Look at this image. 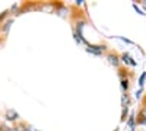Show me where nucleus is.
<instances>
[{"label":"nucleus","mask_w":146,"mask_h":131,"mask_svg":"<svg viewBox=\"0 0 146 131\" xmlns=\"http://www.w3.org/2000/svg\"><path fill=\"white\" fill-rule=\"evenodd\" d=\"M140 95H142V88H140V90L136 92V98H140Z\"/></svg>","instance_id":"obj_11"},{"label":"nucleus","mask_w":146,"mask_h":131,"mask_svg":"<svg viewBox=\"0 0 146 131\" xmlns=\"http://www.w3.org/2000/svg\"><path fill=\"white\" fill-rule=\"evenodd\" d=\"M104 50H105L104 45H91V44L86 45V51L91 54H95V55H101L104 53Z\"/></svg>","instance_id":"obj_1"},{"label":"nucleus","mask_w":146,"mask_h":131,"mask_svg":"<svg viewBox=\"0 0 146 131\" xmlns=\"http://www.w3.org/2000/svg\"><path fill=\"white\" fill-rule=\"evenodd\" d=\"M142 6L145 7V10H146V2H142Z\"/></svg>","instance_id":"obj_13"},{"label":"nucleus","mask_w":146,"mask_h":131,"mask_svg":"<svg viewBox=\"0 0 146 131\" xmlns=\"http://www.w3.org/2000/svg\"><path fill=\"white\" fill-rule=\"evenodd\" d=\"M120 60H123V61H124L126 64H129V63H130L131 66H136V61H133V60H131V57H130V55H129L127 53H124V54H121V57H120Z\"/></svg>","instance_id":"obj_3"},{"label":"nucleus","mask_w":146,"mask_h":131,"mask_svg":"<svg viewBox=\"0 0 146 131\" xmlns=\"http://www.w3.org/2000/svg\"><path fill=\"white\" fill-rule=\"evenodd\" d=\"M121 89H123L124 92L129 89V80H126V79H123V80H121Z\"/></svg>","instance_id":"obj_5"},{"label":"nucleus","mask_w":146,"mask_h":131,"mask_svg":"<svg viewBox=\"0 0 146 131\" xmlns=\"http://www.w3.org/2000/svg\"><path fill=\"white\" fill-rule=\"evenodd\" d=\"M10 25H12V20H9V22H6V23H5V25L2 26V31H3V32H7V31H9V28H10Z\"/></svg>","instance_id":"obj_7"},{"label":"nucleus","mask_w":146,"mask_h":131,"mask_svg":"<svg viewBox=\"0 0 146 131\" xmlns=\"http://www.w3.org/2000/svg\"><path fill=\"white\" fill-rule=\"evenodd\" d=\"M133 7H135V9H136V10L139 12V13H140V15H145V12H143V10H142V9H140V7H139V6L136 5V3H135V5H133Z\"/></svg>","instance_id":"obj_10"},{"label":"nucleus","mask_w":146,"mask_h":131,"mask_svg":"<svg viewBox=\"0 0 146 131\" xmlns=\"http://www.w3.org/2000/svg\"><path fill=\"white\" fill-rule=\"evenodd\" d=\"M82 3H83V2H82V0H76V5H78V6H80Z\"/></svg>","instance_id":"obj_12"},{"label":"nucleus","mask_w":146,"mask_h":131,"mask_svg":"<svg viewBox=\"0 0 146 131\" xmlns=\"http://www.w3.org/2000/svg\"><path fill=\"white\" fill-rule=\"evenodd\" d=\"M145 79H146V73L143 71V73H142V76H140V79H139V86H140V88L145 85Z\"/></svg>","instance_id":"obj_8"},{"label":"nucleus","mask_w":146,"mask_h":131,"mask_svg":"<svg viewBox=\"0 0 146 131\" xmlns=\"http://www.w3.org/2000/svg\"><path fill=\"white\" fill-rule=\"evenodd\" d=\"M23 131H31V130H23Z\"/></svg>","instance_id":"obj_15"},{"label":"nucleus","mask_w":146,"mask_h":131,"mask_svg":"<svg viewBox=\"0 0 146 131\" xmlns=\"http://www.w3.org/2000/svg\"><path fill=\"white\" fill-rule=\"evenodd\" d=\"M121 41H124L126 44H130V45H133V44H135V42H133V41H130V39H127V38H124V37H118Z\"/></svg>","instance_id":"obj_9"},{"label":"nucleus","mask_w":146,"mask_h":131,"mask_svg":"<svg viewBox=\"0 0 146 131\" xmlns=\"http://www.w3.org/2000/svg\"><path fill=\"white\" fill-rule=\"evenodd\" d=\"M107 58H108L110 64H113V66H115V67L120 64V57H118V55H115V54H113V53H111V54H108V55H107Z\"/></svg>","instance_id":"obj_2"},{"label":"nucleus","mask_w":146,"mask_h":131,"mask_svg":"<svg viewBox=\"0 0 146 131\" xmlns=\"http://www.w3.org/2000/svg\"><path fill=\"white\" fill-rule=\"evenodd\" d=\"M6 118H7L9 121H16L18 118H19V115H18L15 111H7V112H6Z\"/></svg>","instance_id":"obj_4"},{"label":"nucleus","mask_w":146,"mask_h":131,"mask_svg":"<svg viewBox=\"0 0 146 131\" xmlns=\"http://www.w3.org/2000/svg\"><path fill=\"white\" fill-rule=\"evenodd\" d=\"M5 16H6V13H3V15H0V19H3Z\"/></svg>","instance_id":"obj_14"},{"label":"nucleus","mask_w":146,"mask_h":131,"mask_svg":"<svg viewBox=\"0 0 146 131\" xmlns=\"http://www.w3.org/2000/svg\"><path fill=\"white\" fill-rule=\"evenodd\" d=\"M127 125L130 127V130H135V117H130V120H129V122H127Z\"/></svg>","instance_id":"obj_6"}]
</instances>
